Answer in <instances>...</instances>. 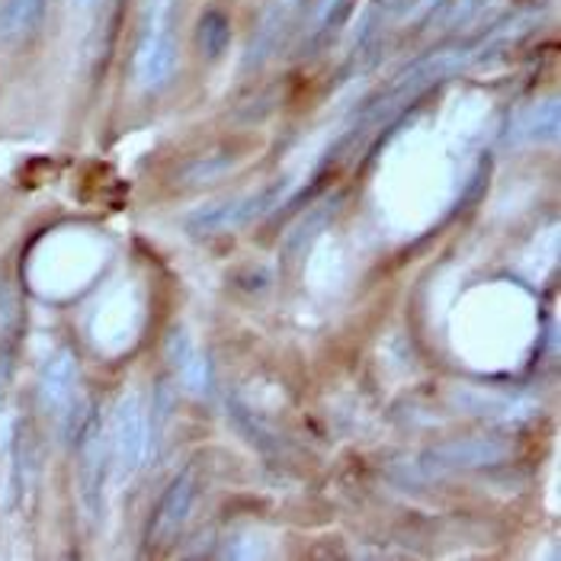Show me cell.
Listing matches in <instances>:
<instances>
[{"label":"cell","mask_w":561,"mask_h":561,"mask_svg":"<svg viewBox=\"0 0 561 561\" xmlns=\"http://www.w3.org/2000/svg\"><path fill=\"white\" fill-rule=\"evenodd\" d=\"M110 449H113V469H116L119 481H129V478L138 476V469L148 459L151 421H148V408H145L138 391H126L113 411Z\"/></svg>","instance_id":"obj_1"},{"label":"cell","mask_w":561,"mask_h":561,"mask_svg":"<svg viewBox=\"0 0 561 561\" xmlns=\"http://www.w3.org/2000/svg\"><path fill=\"white\" fill-rule=\"evenodd\" d=\"M286 193V180L260 190V193H248V196H231V199H218L209 203L196 213L186 216V231L196 238L206 234H218V231H231V228H244L248 221L260 218L266 209H273Z\"/></svg>","instance_id":"obj_2"},{"label":"cell","mask_w":561,"mask_h":561,"mask_svg":"<svg viewBox=\"0 0 561 561\" xmlns=\"http://www.w3.org/2000/svg\"><path fill=\"white\" fill-rule=\"evenodd\" d=\"M176 71V39H173L168 10H151L145 36L135 55V75L145 90H161Z\"/></svg>","instance_id":"obj_3"},{"label":"cell","mask_w":561,"mask_h":561,"mask_svg":"<svg viewBox=\"0 0 561 561\" xmlns=\"http://www.w3.org/2000/svg\"><path fill=\"white\" fill-rule=\"evenodd\" d=\"M78 453H81V466H78V484H81V501L90 511V517H100L103 511V488H106V431L100 414L90 408L81 431L75 433Z\"/></svg>","instance_id":"obj_4"},{"label":"cell","mask_w":561,"mask_h":561,"mask_svg":"<svg viewBox=\"0 0 561 561\" xmlns=\"http://www.w3.org/2000/svg\"><path fill=\"white\" fill-rule=\"evenodd\" d=\"M39 401L48 417L65 421L78 408V363L71 350H55L39 373Z\"/></svg>","instance_id":"obj_5"},{"label":"cell","mask_w":561,"mask_h":561,"mask_svg":"<svg viewBox=\"0 0 561 561\" xmlns=\"http://www.w3.org/2000/svg\"><path fill=\"white\" fill-rule=\"evenodd\" d=\"M196 501V481L193 472H180L173 478L171 488L164 491L161 504L154 507V517L148 523V546H164L183 529V523L193 514Z\"/></svg>","instance_id":"obj_6"},{"label":"cell","mask_w":561,"mask_h":561,"mask_svg":"<svg viewBox=\"0 0 561 561\" xmlns=\"http://www.w3.org/2000/svg\"><path fill=\"white\" fill-rule=\"evenodd\" d=\"M168 356H171V366L176 379H180V386L193 391V394H206V389H209V363H206L203 350L196 346V341L183 328L171 331Z\"/></svg>","instance_id":"obj_7"},{"label":"cell","mask_w":561,"mask_h":561,"mask_svg":"<svg viewBox=\"0 0 561 561\" xmlns=\"http://www.w3.org/2000/svg\"><path fill=\"white\" fill-rule=\"evenodd\" d=\"M48 0H0V43L30 39L43 23Z\"/></svg>","instance_id":"obj_8"},{"label":"cell","mask_w":561,"mask_h":561,"mask_svg":"<svg viewBox=\"0 0 561 561\" xmlns=\"http://www.w3.org/2000/svg\"><path fill=\"white\" fill-rule=\"evenodd\" d=\"M504 456V449H494L488 443H478V439H462V443H453V446H443L433 453V459L439 462L436 469H476V466H488V462H497Z\"/></svg>","instance_id":"obj_9"},{"label":"cell","mask_w":561,"mask_h":561,"mask_svg":"<svg viewBox=\"0 0 561 561\" xmlns=\"http://www.w3.org/2000/svg\"><path fill=\"white\" fill-rule=\"evenodd\" d=\"M231 43V23L221 10H206L196 30V45L206 58H218L225 55V48Z\"/></svg>","instance_id":"obj_10"},{"label":"cell","mask_w":561,"mask_h":561,"mask_svg":"<svg viewBox=\"0 0 561 561\" xmlns=\"http://www.w3.org/2000/svg\"><path fill=\"white\" fill-rule=\"evenodd\" d=\"M542 110H546V106L539 103V106H533V110L519 119V141H539V138H546V135L552 138V135L559 131V119H549V123H546V119H542Z\"/></svg>","instance_id":"obj_11"},{"label":"cell","mask_w":561,"mask_h":561,"mask_svg":"<svg viewBox=\"0 0 561 561\" xmlns=\"http://www.w3.org/2000/svg\"><path fill=\"white\" fill-rule=\"evenodd\" d=\"M10 379H13V353L3 346L0 350V411H3L7 391H10Z\"/></svg>","instance_id":"obj_12"},{"label":"cell","mask_w":561,"mask_h":561,"mask_svg":"<svg viewBox=\"0 0 561 561\" xmlns=\"http://www.w3.org/2000/svg\"><path fill=\"white\" fill-rule=\"evenodd\" d=\"M293 7V0H276V7H273V13H279L283 20H286V10Z\"/></svg>","instance_id":"obj_13"},{"label":"cell","mask_w":561,"mask_h":561,"mask_svg":"<svg viewBox=\"0 0 561 561\" xmlns=\"http://www.w3.org/2000/svg\"><path fill=\"white\" fill-rule=\"evenodd\" d=\"M145 3H148V13H151V10H168V7H171V0H145Z\"/></svg>","instance_id":"obj_14"}]
</instances>
